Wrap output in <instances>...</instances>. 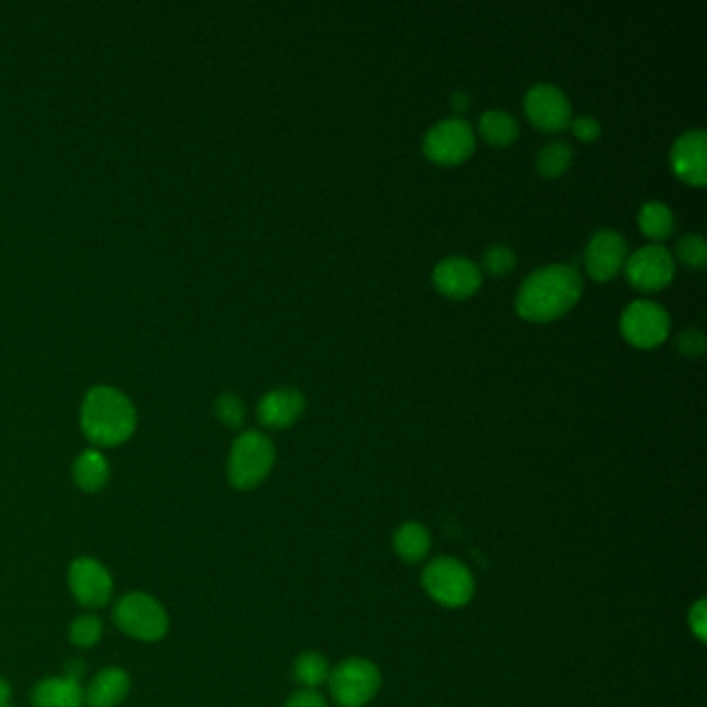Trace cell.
I'll list each match as a JSON object with an SVG mask.
<instances>
[{
  "mask_svg": "<svg viewBox=\"0 0 707 707\" xmlns=\"http://www.w3.org/2000/svg\"><path fill=\"white\" fill-rule=\"evenodd\" d=\"M581 290L583 281L573 266L552 264L525 278L516 293V311L529 322H550L579 301Z\"/></svg>",
  "mask_w": 707,
  "mask_h": 707,
  "instance_id": "obj_1",
  "label": "cell"
},
{
  "mask_svg": "<svg viewBox=\"0 0 707 707\" xmlns=\"http://www.w3.org/2000/svg\"><path fill=\"white\" fill-rule=\"evenodd\" d=\"M137 425L134 402L111 386L92 388L81 404V430L98 446H116L132 438Z\"/></svg>",
  "mask_w": 707,
  "mask_h": 707,
  "instance_id": "obj_2",
  "label": "cell"
},
{
  "mask_svg": "<svg viewBox=\"0 0 707 707\" xmlns=\"http://www.w3.org/2000/svg\"><path fill=\"white\" fill-rule=\"evenodd\" d=\"M276 459L274 444L262 432L249 430L232 442L229 455V481L237 490H253L269 478Z\"/></svg>",
  "mask_w": 707,
  "mask_h": 707,
  "instance_id": "obj_3",
  "label": "cell"
},
{
  "mask_svg": "<svg viewBox=\"0 0 707 707\" xmlns=\"http://www.w3.org/2000/svg\"><path fill=\"white\" fill-rule=\"evenodd\" d=\"M421 585L434 602L446 608H460L469 604L476 593L471 571L451 556L434 558L421 573Z\"/></svg>",
  "mask_w": 707,
  "mask_h": 707,
  "instance_id": "obj_4",
  "label": "cell"
},
{
  "mask_svg": "<svg viewBox=\"0 0 707 707\" xmlns=\"http://www.w3.org/2000/svg\"><path fill=\"white\" fill-rule=\"evenodd\" d=\"M330 693L341 707H364L383 685L380 669L365 658H346L328 676Z\"/></svg>",
  "mask_w": 707,
  "mask_h": 707,
  "instance_id": "obj_5",
  "label": "cell"
},
{
  "mask_svg": "<svg viewBox=\"0 0 707 707\" xmlns=\"http://www.w3.org/2000/svg\"><path fill=\"white\" fill-rule=\"evenodd\" d=\"M115 623L121 631L141 641H158L169 631V616L164 608L146 593L125 595L115 608Z\"/></svg>",
  "mask_w": 707,
  "mask_h": 707,
  "instance_id": "obj_6",
  "label": "cell"
},
{
  "mask_svg": "<svg viewBox=\"0 0 707 707\" xmlns=\"http://www.w3.org/2000/svg\"><path fill=\"white\" fill-rule=\"evenodd\" d=\"M476 148V135L463 118H446L434 125L423 139V152L438 164H459Z\"/></svg>",
  "mask_w": 707,
  "mask_h": 707,
  "instance_id": "obj_7",
  "label": "cell"
},
{
  "mask_svg": "<svg viewBox=\"0 0 707 707\" xmlns=\"http://www.w3.org/2000/svg\"><path fill=\"white\" fill-rule=\"evenodd\" d=\"M623 337L639 349H651L666 341L670 330L669 313L651 301H632L620 318Z\"/></svg>",
  "mask_w": 707,
  "mask_h": 707,
  "instance_id": "obj_8",
  "label": "cell"
},
{
  "mask_svg": "<svg viewBox=\"0 0 707 707\" xmlns=\"http://www.w3.org/2000/svg\"><path fill=\"white\" fill-rule=\"evenodd\" d=\"M625 270L632 287L658 290L666 287L674 278V258L662 246H646L632 253Z\"/></svg>",
  "mask_w": 707,
  "mask_h": 707,
  "instance_id": "obj_9",
  "label": "cell"
},
{
  "mask_svg": "<svg viewBox=\"0 0 707 707\" xmlns=\"http://www.w3.org/2000/svg\"><path fill=\"white\" fill-rule=\"evenodd\" d=\"M525 113L541 132H562L571 125V104L550 83H537L525 96Z\"/></svg>",
  "mask_w": 707,
  "mask_h": 707,
  "instance_id": "obj_10",
  "label": "cell"
},
{
  "mask_svg": "<svg viewBox=\"0 0 707 707\" xmlns=\"http://www.w3.org/2000/svg\"><path fill=\"white\" fill-rule=\"evenodd\" d=\"M627 255V241L620 232L612 229L597 230L585 249V269L593 281L606 283L614 278Z\"/></svg>",
  "mask_w": 707,
  "mask_h": 707,
  "instance_id": "obj_11",
  "label": "cell"
},
{
  "mask_svg": "<svg viewBox=\"0 0 707 707\" xmlns=\"http://www.w3.org/2000/svg\"><path fill=\"white\" fill-rule=\"evenodd\" d=\"M69 585L77 602L88 608L104 606L113 595V577L94 558H77L69 571Z\"/></svg>",
  "mask_w": 707,
  "mask_h": 707,
  "instance_id": "obj_12",
  "label": "cell"
},
{
  "mask_svg": "<svg viewBox=\"0 0 707 707\" xmlns=\"http://www.w3.org/2000/svg\"><path fill=\"white\" fill-rule=\"evenodd\" d=\"M706 146L707 137L704 129H691L681 135L670 152L672 171L688 185L704 187L706 185Z\"/></svg>",
  "mask_w": 707,
  "mask_h": 707,
  "instance_id": "obj_13",
  "label": "cell"
},
{
  "mask_svg": "<svg viewBox=\"0 0 707 707\" xmlns=\"http://www.w3.org/2000/svg\"><path fill=\"white\" fill-rule=\"evenodd\" d=\"M434 285L451 299H467L481 285V272L467 258H446L434 269Z\"/></svg>",
  "mask_w": 707,
  "mask_h": 707,
  "instance_id": "obj_14",
  "label": "cell"
},
{
  "mask_svg": "<svg viewBox=\"0 0 707 707\" xmlns=\"http://www.w3.org/2000/svg\"><path fill=\"white\" fill-rule=\"evenodd\" d=\"M306 399L295 388H278L262 397L258 404V418L272 430H283L299 420L304 413Z\"/></svg>",
  "mask_w": 707,
  "mask_h": 707,
  "instance_id": "obj_15",
  "label": "cell"
},
{
  "mask_svg": "<svg viewBox=\"0 0 707 707\" xmlns=\"http://www.w3.org/2000/svg\"><path fill=\"white\" fill-rule=\"evenodd\" d=\"M129 674L121 669H106L98 674L83 691V699L90 707H116L129 693Z\"/></svg>",
  "mask_w": 707,
  "mask_h": 707,
  "instance_id": "obj_16",
  "label": "cell"
},
{
  "mask_svg": "<svg viewBox=\"0 0 707 707\" xmlns=\"http://www.w3.org/2000/svg\"><path fill=\"white\" fill-rule=\"evenodd\" d=\"M36 707H81L83 706V688L73 676L65 679H48L42 681L32 693Z\"/></svg>",
  "mask_w": 707,
  "mask_h": 707,
  "instance_id": "obj_17",
  "label": "cell"
},
{
  "mask_svg": "<svg viewBox=\"0 0 707 707\" xmlns=\"http://www.w3.org/2000/svg\"><path fill=\"white\" fill-rule=\"evenodd\" d=\"M392 546L402 562L415 565L430 552L432 537H430V532L418 521H404L392 536Z\"/></svg>",
  "mask_w": 707,
  "mask_h": 707,
  "instance_id": "obj_18",
  "label": "cell"
},
{
  "mask_svg": "<svg viewBox=\"0 0 707 707\" xmlns=\"http://www.w3.org/2000/svg\"><path fill=\"white\" fill-rule=\"evenodd\" d=\"M73 478L83 492H98L111 478L109 460L98 451H85L79 455L73 467Z\"/></svg>",
  "mask_w": 707,
  "mask_h": 707,
  "instance_id": "obj_19",
  "label": "cell"
},
{
  "mask_svg": "<svg viewBox=\"0 0 707 707\" xmlns=\"http://www.w3.org/2000/svg\"><path fill=\"white\" fill-rule=\"evenodd\" d=\"M479 134L492 146H511L518 137V123L515 116L504 111H486L479 118Z\"/></svg>",
  "mask_w": 707,
  "mask_h": 707,
  "instance_id": "obj_20",
  "label": "cell"
},
{
  "mask_svg": "<svg viewBox=\"0 0 707 707\" xmlns=\"http://www.w3.org/2000/svg\"><path fill=\"white\" fill-rule=\"evenodd\" d=\"M293 676L304 688L320 687L330 676L328 660L318 651H304L293 664Z\"/></svg>",
  "mask_w": 707,
  "mask_h": 707,
  "instance_id": "obj_21",
  "label": "cell"
},
{
  "mask_svg": "<svg viewBox=\"0 0 707 707\" xmlns=\"http://www.w3.org/2000/svg\"><path fill=\"white\" fill-rule=\"evenodd\" d=\"M639 227L655 241L666 239L674 229L672 210L662 202H648L639 212Z\"/></svg>",
  "mask_w": 707,
  "mask_h": 707,
  "instance_id": "obj_22",
  "label": "cell"
},
{
  "mask_svg": "<svg viewBox=\"0 0 707 707\" xmlns=\"http://www.w3.org/2000/svg\"><path fill=\"white\" fill-rule=\"evenodd\" d=\"M571 158H573V152H571V146L569 144H565V141H552V144L544 146L539 150V153H537V172L541 176H548V179L560 176L562 172L569 169Z\"/></svg>",
  "mask_w": 707,
  "mask_h": 707,
  "instance_id": "obj_23",
  "label": "cell"
},
{
  "mask_svg": "<svg viewBox=\"0 0 707 707\" xmlns=\"http://www.w3.org/2000/svg\"><path fill=\"white\" fill-rule=\"evenodd\" d=\"M214 413L216 418L223 421L227 427H232V430H239L246 421V404L241 402V399L232 392H225L216 399V404H214Z\"/></svg>",
  "mask_w": 707,
  "mask_h": 707,
  "instance_id": "obj_24",
  "label": "cell"
},
{
  "mask_svg": "<svg viewBox=\"0 0 707 707\" xmlns=\"http://www.w3.org/2000/svg\"><path fill=\"white\" fill-rule=\"evenodd\" d=\"M676 255L688 269H704L707 262L706 241L699 235H685L676 246Z\"/></svg>",
  "mask_w": 707,
  "mask_h": 707,
  "instance_id": "obj_25",
  "label": "cell"
},
{
  "mask_svg": "<svg viewBox=\"0 0 707 707\" xmlns=\"http://www.w3.org/2000/svg\"><path fill=\"white\" fill-rule=\"evenodd\" d=\"M102 635V623L98 616H92V614H85V616H79L77 620H73L71 629H69V637L71 641L76 643L77 648H90L98 643Z\"/></svg>",
  "mask_w": 707,
  "mask_h": 707,
  "instance_id": "obj_26",
  "label": "cell"
},
{
  "mask_svg": "<svg viewBox=\"0 0 707 707\" xmlns=\"http://www.w3.org/2000/svg\"><path fill=\"white\" fill-rule=\"evenodd\" d=\"M516 255L515 251L506 246H492L486 249L483 253V269L488 270L494 276H502L509 274L511 270L515 269Z\"/></svg>",
  "mask_w": 707,
  "mask_h": 707,
  "instance_id": "obj_27",
  "label": "cell"
},
{
  "mask_svg": "<svg viewBox=\"0 0 707 707\" xmlns=\"http://www.w3.org/2000/svg\"><path fill=\"white\" fill-rule=\"evenodd\" d=\"M676 346L683 355L699 357L706 351V334L699 328H685L676 339Z\"/></svg>",
  "mask_w": 707,
  "mask_h": 707,
  "instance_id": "obj_28",
  "label": "cell"
},
{
  "mask_svg": "<svg viewBox=\"0 0 707 707\" xmlns=\"http://www.w3.org/2000/svg\"><path fill=\"white\" fill-rule=\"evenodd\" d=\"M285 707H328L324 695L316 688H301L288 697Z\"/></svg>",
  "mask_w": 707,
  "mask_h": 707,
  "instance_id": "obj_29",
  "label": "cell"
},
{
  "mask_svg": "<svg viewBox=\"0 0 707 707\" xmlns=\"http://www.w3.org/2000/svg\"><path fill=\"white\" fill-rule=\"evenodd\" d=\"M688 625H691V631L695 632V637H697L699 641H706V600H699L697 604H693V608H691V612H688Z\"/></svg>",
  "mask_w": 707,
  "mask_h": 707,
  "instance_id": "obj_30",
  "label": "cell"
},
{
  "mask_svg": "<svg viewBox=\"0 0 707 707\" xmlns=\"http://www.w3.org/2000/svg\"><path fill=\"white\" fill-rule=\"evenodd\" d=\"M573 134L583 141H593L600 135V123L593 116H579L573 121Z\"/></svg>",
  "mask_w": 707,
  "mask_h": 707,
  "instance_id": "obj_31",
  "label": "cell"
},
{
  "mask_svg": "<svg viewBox=\"0 0 707 707\" xmlns=\"http://www.w3.org/2000/svg\"><path fill=\"white\" fill-rule=\"evenodd\" d=\"M469 96L465 94V92H455L453 94V98H451V106H453V111L457 113V115H463L467 109H469Z\"/></svg>",
  "mask_w": 707,
  "mask_h": 707,
  "instance_id": "obj_32",
  "label": "cell"
},
{
  "mask_svg": "<svg viewBox=\"0 0 707 707\" xmlns=\"http://www.w3.org/2000/svg\"><path fill=\"white\" fill-rule=\"evenodd\" d=\"M9 699H11V685L0 679V706H9Z\"/></svg>",
  "mask_w": 707,
  "mask_h": 707,
  "instance_id": "obj_33",
  "label": "cell"
},
{
  "mask_svg": "<svg viewBox=\"0 0 707 707\" xmlns=\"http://www.w3.org/2000/svg\"><path fill=\"white\" fill-rule=\"evenodd\" d=\"M0 707H9V706H0Z\"/></svg>",
  "mask_w": 707,
  "mask_h": 707,
  "instance_id": "obj_34",
  "label": "cell"
}]
</instances>
